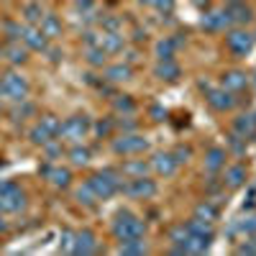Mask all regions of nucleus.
Masks as SVG:
<instances>
[{
	"label": "nucleus",
	"instance_id": "39",
	"mask_svg": "<svg viewBox=\"0 0 256 256\" xmlns=\"http://www.w3.org/2000/svg\"><path fill=\"white\" fill-rule=\"evenodd\" d=\"M98 24H100V28H102V31H123V20H120L118 16H108V18L100 16Z\"/></svg>",
	"mask_w": 256,
	"mask_h": 256
},
{
	"label": "nucleus",
	"instance_id": "24",
	"mask_svg": "<svg viewBox=\"0 0 256 256\" xmlns=\"http://www.w3.org/2000/svg\"><path fill=\"white\" fill-rule=\"evenodd\" d=\"M148 169H152V164H148V162H144V159H131V162H123L120 174H126V177H146Z\"/></svg>",
	"mask_w": 256,
	"mask_h": 256
},
{
	"label": "nucleus",
	"instance_id": "41",
	"mask_svg": "<svg viewBox=\"0 0 256 256\" xmlns=\"http://www.w3.org/2000/svg\"><path fill=\"white\" fill-rule=\"evenodd\" d=\"M41 148L46 152V156H49V159H59V156H62V152H64V148H62V138H52L49 144H44Z\"/></svg>",
	"mask_w": 256,
	"mask_h": 256
},
{
	"label": "nucleus",
	"instance_id": "55",
	"mask_svg": "<svg viewBox=\"0 0 256 256\" xmlns=\"http://www.w3.org/2000/svg\"><path fill=\"white\" fill-rule=\"evenodd\" d=\"M254 41H256V31H254Z\"/></svg>",
	"mask_w": 256,
	"mask_h": 256
},
{
	"label": "nucleus",
	"instance_id": "7",
	"mask_svg": "<svg viewBox=\"0 0 256 256\" xmlns=\"http://www.w3.org/2000/svg\"><path fill=\"white\" fill-rule=\"evenodd\" d=\"M26 198L16 182H0V212H18L24 210Z\"/></svg>",
	"mask_w": 256,
	"mask_h": 256
},
{
	"label": "nucleus",
	"instance_id": "38",
	"mask_svg": "<svg viewBox=\"0 0 256 256\" xmlns=\"http://www.w3.org/2000/svg\"><path fill=\"white\" fill-rule=\"evenodd\" d=\"M74 236H77V233L70 230V228L62 230V236H59V248H62L64 254H72V251H74Z\"/></svg>",
	"mask_w": 256,
	"mask_h": 256
},
{
	"label": "nucleus",
	"instance_id": "1",
	"mask_svg": "<svg viewBox=\"0 0 256 256\" xmlns=\"http://www.w3.org/2000/svg\"><path fill=\"white\" fill-rule=\"evenodd\" d=\"M144 233H146V223L134 216L131 210H120L116 220H113V236L118 241H128V238H144Z\"/></svg>",
	"mask_w": 256,
	"mask_h": 256
},
{
	"label": "nucleus",
	"instance_id": "51",
	"mask_svg": "<svg viewBox=\"0 0 256 256\" xmlns=\"http://www.w3.org/2000/svg\"><path fill=\"white\" fill-rule=\"evenodd\" d=\"M141 6H154V0H141Z\"/></svg>",
	"mask_w": 256,
	"mask_h": 256
},
{
	"label": "nucleus",
	"instance_id": "14",
	"mask_svg": "<svg viewBox=\"0 0 256 256\" xmlns=\"http://www.w3.org/2000/svg\"><path fill=\"white\" fill-rule=\"evenodd\" d=\"M100 246H98V236L90 230V228H82L77 236H74V251L72 254H82V256H88V254H95Z\"/></svg>",
	"mask_w": 256,
	"mask_h": 256
},
{
	"label": "nucleus",
	"instance_id": "40",
	"mask_svg": "<svg viewBox=\"0 0 256 256\" xmlns=\"http://www.w3.org/2000/svg\"><path fill=\"white\" fill-rule=\"evenodd\" d=\"M41 126L46 128V131L52 134V136H56L59 138V131H62V120L56 118V116H44L41 118Z\"/></svg>",
	"mask_w": 256,
	"mask_h": 256
},
{
	"label": "nucleus",
	"instance_id": "5",
	"mask_svg": "<svg viewBox=\"0 0 256 256\" xmlns=\"http://www.w3.org/2000/svg\"><path fill=\"white\" fill-rule=\"evenodd\" d=\"M226 46L230 54H236V56H248L256 46V41H254V34H248L246 28H228L226 34Z\"/></svg>",
	"mask_w": 256,
	"mask_h": 256
},
{
	"label": "nucleus",
	"instance_id": "20",
	"mask_svg": "<svg viewBox=\"0 0 256 256\" xmlns=\"http://www.w3.org/2000/svg\"><path fill=\"white\" fill-rule=\"evenodd\" d=\"M134 70H131V64H126V62H118V64H108L105 67V80L118 84V82H126V80H131Z\"/></svg>",
	"mask_w": 256,
	"mask_h": 256
},
{
	"label": "nucleus",
	"instance_id": "49",
	"mask_svg": "<svg viewBox=\"0 0 256 256\" xmlns=\"http://www.w3.org/2000/svg\"><path fill=\"white\" fill-rule=\"evenodd\" d=\"M152 116H154V120H164V118H166V110H162V108H152Z\"/></svg>",
	"mask_w": 256,
	"mask_h": 256
},
{
	"label": "nucleus",
	"instance_id": "34",
	"mask_svg": "<svg viewBox=\"0 0 256 256\" xmlns=\"http://www.w3.org/2000/svg\"><path fill=\"white\" fill-rule=\"evenodd\" d=\"M195 218H202V220H210V223H212V220L218 218V208L205 200V202H200V205L195 208Z\"/></svg>",
	"mask_w": 256,
	"mask_h": 256
},
{
	"label": "nucleus",
	"instance_id": "45",
	"mask_svg": "<svg viewBox=\"0 0 256 256\" xmlns=\"http://www.w3.org/2000/svg\"><path fill=\"white\" fill-rule=\"evenodd\" d=\"M230 148H233L236 154H244V152H246V138H241L238 134H233V136H230Z\"/></svg>",
	"mask_w": 256,
	"mask_h": 256
},
{
	"label": "nucleus",
	"instance_id": "15",
	"mask_svg": "<svg viewBox=\"0 0 256 256\" xmlns=\"http://www.w3.org/2000/svg\"><path fill=\"white\" fill-rule=\"evenodd\" d=\"M220 88H226L228 92H241L248 88V77L246 72H238V70H230L220 77Z\"/></svg>",
	"mask_w": 256,
	"mask_h": 256
},
{
	"label": "nucleus",
	"instance_id": "11",
	"mask_svg": "<svg viewBox=\"0 0 256 256\" xmlns=\"http://www.w3.org/2000/svg\"><path fill=\"white\" fill-rule=\"evenodd\" d=\"M20 41H24V46L26 49H31V52H46L49 49V44H46V36L41 34V28H36V26H24V31H20Z\"/></svg>",
	"mask_w": 256,
	"mask_h": 256
},
{
	"label": "nucleus",
	"instance_id": "10",
	"mask_svg": "<svg viewBox=\"0 0 256 256\" xmlns=\"http://www.w3.org/2000/svg\"><path fill=\"white\" fill-rule=\"evenodd\" d=\"M200 26L205 31H226V28H233V18L226 8H216V10H205L202 18H200Z\"/></svg>",
	"mask_w": 256,
	"mask_h": 256
},
{
	"label": "nucleus",
	"instance_id": "43",
	"mask_svg": "<svg viewBox=\"0 0 256 256\" xmlns=\"http://www.w3.org/2000/svg\"><path fill=\"white\" fill-rule=\"evenodd\" d=\"M100 41H102V31H95V28L84 31V44H88V49H92V46H100Z\"/></svg>",
	"mask_w": 256,
	"mask_h": 256
},
{
	"label": "nucleus",
	"instance_id": "23",
	"mask_svg": "<svg viewBox=\"0 0 256 256\" xmlns=\"http://www.w3.org/2000/svg\"><path fill=\"white\" fill-rule=\"evenodd\" d=\"M187 238H190V230H187L184 223H180V226H174V228H169V241L174 244L172 254H184V244H187Z\"/></svg>",
	"mask_w": 256,
	"mask_h": 256
},
{
	"label": "nucleus",
	"instance_id": "9",
	"mask_svg": "<svg viewBox=\"0 0 256 256\" xmlns=\"http://www.w3.org/2000/svg\"><path fill=\"white\" fill-rule=\"evenodd\" d=\"M200 88L205 90V100L212 110L218 113H226V110H233V105H236V98H233V92H228L226 88H210V84L200 82Z\"/></svg>",
	"mask_w": 256,
	"mask_h": 256
},
{
	"label": "nucleus",
	"instance_id": "8",
	"mask_svg": "<svg viewBox=\"0 0 256 256\" xmlns=\"http://www.w3.org/2000/svg\"><path fill=\"white\" fill-rule=\"evenodd\" d=\"M148 148V138L138 136V134H123L113 141V152L118 156H134V154H144Z\"/></svg>",
	"mask_w": 256,
	"mask_h": 256
},
{
	"label": "nucleus",
	"instance_id": "3",
	"mask_svg": "<svg viewBox=\"0 0 256 256\" xmlns=\"http://www.w3.org/2000/svg\"><path fill=\"white\" fill-rule=\"evenodd\" d=\"M28 95V80L20 72H6L0 77V98H8L13 102H24Z\"/></svg>",
	"mask_w": 256,
	"mask_h": 256
},
{
	"label": "nucleus",
	"instance_id": "37",
	"mask_svg": "<svg viewBox=\"0 0 256 256\" xmlns=\"http://www.w3.org/2000/svg\"><path fill=\"white\" fill-rule=\"evenodd\" d=\"M113 108L118 110V113H126V116H131L134 110H136V102L128 98V95H118L116 100H113Z\"/></svg>",
	"mask_w": 256,
	"mask_h": 256
},
{
	"label": "nucleus",
	"instance_id": "19",
	"mask_svg": "<svg viewBox=\"0 0 256 256\" xmlns=\"http://www.w3.org/2000/svg\"><path fill=\"white\" fill-rule=\"evenodd\" d=\"M233 134H238L241 138H256V120L254 113H244L233 120Z\"/></svg>",
	"mask_w": 256,
	"mask_h": 256
},
{
	"label": "nucleus",
	"instance_id": "28",
	"mask_svg": "<svg viewBox=\"0 0 256 256\" xmlns=\"http://www.w3.org/2000/svg\"><path fill=\"white\" fill-rule=\"evenodd\" d=\"M74 198H77V202H80V205H84V208H92V205L98 202V195H95V190L90 187V182L80 184V187H77V192H74Z\"/></svg>",
	"mask_w": 256,
	"mask_h": 256
},
{
	"label": "nucleus",
	"instance_id": "26",
	"mask_svg": "<svg viewBox=\"0 0 256 256\" xmlns=\"http://www.w3.org/2000/svg\"><path fill=\"white\" fill-rule=\"evenodd\" d=\"M226 166V152L223 148H210V152L205 154V169L208 172H220V169Z\"/></svg>",
	"mask_w": 256,
	"mask_h": 256
},
{
	"label": "nucleus",
	"instance_id": "17",
	"mask_svg": "<svg viewBox=\"0 0 256 256\" xmlns=\"http://www.w3.org/2000/svg\"><path fill=\"white\" fill-rule=\"evenodd\" d=\"M154 74L159 80H164V82H177L182 70H180V64L174 59H159V64L154 67Z\"/></svg>",
	"mask_w": 256,
	"mask_h": 256
},
{
	"label": "nucleus",
	"instance_id": "13",
	"mask_svg": "<svg viewBox=\"0 0 256 256\" xmlns=\"http://www.w3.org/2000/svg\"><path fill=\"white\" fill-rule=\"evenodd\" d=\"M148 164H152V169H154L156 174H162V177H172V174L177 172V166H180V164L174 162V156L169 154V152H159V154H154Z\"/></svg>",
	"mask_w": 256,
	"mask_h": 256
},
{
	"label": "nucleus",
	"instance_id": "32",
	"mask_svg": "<svg viewBox=\"0 0 256 256\" xmlns=\"http://www.w3.org/2000/svg\"><path fill=\"white\" fill-rule=\"evenodd\" d=\"M88 64L90 67H105V64H108V52H105L102 46L88 49Z\"/></svg>",
	"mask_w": 256,
	"mask_h": 256
},
{
	"label": "nucleus",
	"instance_id": "21",
	"mask_svg": "<svg viewBox=\"0 0 256 256\" xmlns=\"http://www.w3.org/2000/svg\"><path fill=\"white\" fill-rule=\"evenodd\" d=\"M0 56H6V59L13 62V64H24V62L28 59V49L20 46L18 41H8V44L0 46Z\"/></svg>",
	"mask_w": 256,
	"mask_h": 256
},
{
	"label": "nucleus",
	"instance_id": "29",
	"mask_svg": "<svg viewBox=\"0 0 256 256\" xmlns=\"http://www.w3.org/2000/svg\"><path fill=\"white\" fill-rule=\"evenodd\" d=\"M146 251H148V246H146L144 238H128V241H120V246H118V254H136V256H141Z\"/></svg>",
	"mask_w": 256,
	"mask_h": 256
},
{
	"label": "nucleus",
	"instance_id": "47",
	"mask_svg": "<svg viewBox=\"0 0 256 256\" xmlns=\"http://www.w3.org/2000/svg\"><path fill=\"white\" fill-rule=\"evenodd\" d=\"M152 8H156V10H162V13H172L174 0H154V6H152Z\"/></svg>",
	"mask_w": 256,
	"mask_h": 256
},
{
	"label": "nucleus",
	"instance_id": "31",
	"mask_svg": "<svg viewBox=\"0 0 256 256\" xmlns=\"http://www.w3.org/2000/svg\"><path fill=\"white\" fill-rule=\"evenodd\" d=\"M174 52H177V41L169 38V36H164L156 44V59H172Z\"/></svg>",
	"mask_w": 256,
	"mask_h": 256
},
{
	"label": "nucleus",
	"instance_id": "2",
	"mask_svg": "<svg viewBox=\"0 0 256 256\" xmlns=\"http://www.w3.org/2000/svg\"><path fill=\"white\" fill-rule=\"evenodd\" d=\"M88 182H90V187L95 190L98 200H108V198H113V195H118V192H120L123 174L118 172V169H102V172L92 174Z\"/></svg>",
	"mask_w": 256,
	"mask_h": 256
},
{
	"label": "nucleus",
	"instance_id": "18",
	"mask_svg": "<svg viewBox=\"0 0 256 256\" xmlns=\"http://www.w3.org/2000/svg\"><path fill=\"white\" fill-rule=\"evenodd\" d=\"M100 46L108 52V54H120V52L126 49V36H123V31H102Z\"/></svg>",
	"mask_w": 256,
	"mask_h": 256
},
{
	"label": "nucleus",
	"instance_id": "12",
	"mask_svg": "<svg viewBox=\"0 0 256 256\" xmlns=\"http://www.w3.org/2000/svg\"><path fill=\"white\" fill-rule=\"evenodd\" d=\"M228 13H230V18H233V26H241V24H248V20H254V10H251V6L246 3V0H226V6H223Z\"/></svg>",
	"mask_w": 256,
	"mask_h": 256
},
{
	"label": "nucleus",
	"instance_id": "30",
	"mask_svg": "<svg viewBox=\"0 0 256 256\" xmlns=\"http://www.w3.org/2000/svg\"><path fill=\"white\" fill-rule=\"evenodd\" d=\"M233 233H241V236H256V212H251V216L236 220Z\"/></svg>",
	"mask_w": 256,
	"mask_h": 256
},
{
	"label": "nucleus",
	"instance_id": "54",
	"mask_svg": "<svg viewBox=\"0 0 256 256\" xmlns=\"http://www.w3.org/2000/svg\"><path fill=\"white\" fill-rule=\"evenodd\" d=\"M0 116H3V105H0Z\"/></svg>",
	"mask_w": 256,
	"mask_h": 256
},
{
	"label": "nucleus",
	"instance_id": "42",
	"mask_svg": "<svg viewBox=\"0 0 256 256\" xmlns=\"http://www.w3.org/2000/svg\"><path fill=\"white\" fill-rule=\"evenodd\" d=\"M172 156H174L177 164H187L190 156H192V148H190V146H177L174 152H172Z\"/></svg>",
	"mask_w": 256,
	"mask_h": 256
},
{
	"label": "nucleus",
	"instance_id": "48",
	"mask_svg": "<svg viewBox=\"0 0 256 256\" xmlns=\"http://www.w3.org/2000/svg\"><path fill=\"white\" fill-rule=\"evenodd\" d=\"M123 52H126V49H123ZM136 59H138V52H136V49H128V52H126V64H131V62H136Z\"/></svg>",
	"mask_w": 256,
	"mask_h": 256
},
{
	"label": "nucleus",
	"instance_id": "6",
	"mask_svg": "<svg viewBox=\"0 0 256 256\" xmlns=\"http://www.w3.org/2000/svg\"><path fill=\"white\" fill-rule=\"evenodd\" d=\"M120 192L131 200H148L156 195V182L148 177H128V182L120 184Z\"/></svg>",
	"mask_w": 256,
	"mask_h": 256
},
{
	"label": "nucleus",
	"instance_id": "27",
	"mask_svg": "<svg viewBox=\"0 0 256 256\" xmlns=\"http://www.w3.org/2000/svg\"><path fill=\"white\" fill-rule=\"evenodd\" d=\"M38 28H41V34H44L46 38H56V36H62V20L56 18V16H44L41 18V24H38Z\"/></svg>",
	"mask_w": 256,
	"mask_h": 256
},
{
	"label": "nucleus",
	"instance_id": "25",
	"mask_svg": "<svg viewBox=\"0 0 256 256\" xmlns=\"http://www.w3.org/2000/svg\"><path fill=\"white\" fill-rule=\"evenodd\" d=\"M244 180H246V169L244 166H228L226 169V174H223V187H228V190H236V187H241L244 184Z\"/></svg>",
	"mask_w": 256,
	"mask_h": 256
},
{
	"label": "nucleus",
	"instance_id": "53",
	"mask_svg": "<svg viewBox=\"0 0 256 256\" xmlns=\"http://www.w3.org/2000/svg\"><path fill=\"white\" fill-rule=\"evenodd\" d=\"M6 228H8V226H6V223H3V220H0V233H3V230H6Z\"/></svg>",
	"mask_w": 256,
	"mask_h": 256
},
{
	"label": "nucleus",
	"instance_id": "44",
	"mask_svg": "<svg viewBox=\"0 0 256 256\" xmlns=\"http://www.w3.org/2000/svg\"><path fill=\"white\" fill-rule=\"evenodd\" d=\"M92 131L102 138V136H110V131H113V118L110 120H98L95 126H92Z\"/></svg>",
	"mask_w": 256,
	"mask_h": 256
},
{
	"label": "nucleus",
	"instance_id": "35",
	"mask_svg": "<svg viewBox=\"0 0 256 256\" xmlns=\"http://www.w3.org/2000/svg\"><path fill=\"white\" fill-rule=\"evenodd\" d=\"M28 136H31V144H36V146H44V144H49L52 138H56V136H52L41 123H38L36 128H31V134H28Z\"/></svg>",
	"mask_w": 256,
	"mask_h": 256
},
{
	"label": "nucleus",
	"instance_id": "33",
	"mask_svg": "<svg viewBox=\"0 0 256 256\" xmlns=\"http://www.w3.org/2000/svg\"><path fill=\"white\" fill-rule=\"evenodd\" d=\"M70 159H72V164H74V166H84V164L90 162V148H88V146L74 144V146H72V152H70Z\"/></svg>",
	"mask_w": 256,
	"mask_h": 256
},
{
	"label": "nucleus",
	"instance_id": "50",
	"mask_svg": "<svg viewBox=\"0 0 256 256\" xmlns=\"http://www.w3.org/2000/svg\"><path fill=\"white\" fill-rule=\"evenodd\" d=\"M192 3H195L198 8H208V6L212 3V0H192Z\"/></svg>",
	"mask_w": 256,
	"mask_h": 256
},
{
	"label": "nucleus",
	"instance_id": "56",
	"mask_svg": "<svg viewBox=\"0 0 256 256\" xmlns=\"http://www.w3.org/2000/svg\"><path fill=\"white\" fill-rule=\"evenodd\" d=\"M254 120H256V113H254Z\"/></svg>",
	"mask_w": 256,
	"mask_h": 256
},
{
	"label": "nucleus",
	"instance_id": "52",
	"mask_svg": "<svg viewBox=\"0 0 256 256\" xmlns=\"http://www.w3.org/2000/svg\"><path fill=\"white\" fill-rule=\"evenodd\" d=\"M251 84H254V88H256V72L251 74Z\"/></svg>",
	"mask_w": 256,
	"mask_h": 256
},
{
	"label": "nucleus",
	"instance_id": "22",
	"mask_svg": "<svg viewBox=\"0 0 256 256\" xmlns=\"http://www.w3.org/2000/svg\"><path fill=\"white\" fill-rule=\"evenodd\" d=\"M184 226H187V230L192 233V236L210 238V241H212V236H216V230H212V223H210V220H202V218H192V220H187Z\"/></svg>",
	"mask_w": 256,
	"mask_h": 256
},
{
	"label": "nucleus",
	"instance_id": "16",
	"mask_svg": "<svg viewBox=\"0 0 256 256\" xmlns=\"http://www.w3.org/2000/svg\"><path fill=\"white\" fill-rule=\"evenodd\" d=\"M41 174H44L54 187H67L70 180H72V172H70V169H64V166H52V164H44V166H41Z\"/></svg>",
	"mask_w": 256,
	"mask_h": 256
},
{
	"label": "nucleus",
	"instance_id": "36",
	"mask_svg": "<svg viewBox=\"0 0 256 256\" xmlns=\"http://www.w3.org/2000/svg\"><path fill=\"white\" fill-rule=\"evenodd\" d=\"M24 18L28 20L31 26H34V24H41V18H44V10H41L38 3H28V6H24Z\"/></svg>",
	"mask_w": 256,
	"mask_h": 256
},
{
	"label": "nucleus",
	"instance_id": "46",
	"mask_svg": "<svg viewBox=\"0 0 256 256\" xmlns=\"http://www.w3.org/2000/svg\"><path fill=\"white\" fill-rule=\"evenodd\" d=\"M236 254H256V236H248V241L241 244L236 248Z\"/></svg>",
	"mask_w": 256,
	"mask_h": 256
},
{
	"label": "nucleus",
	"instance_id": "4",
	"mask_svg": "<svg viewBox=\"0 0 256 256\" xmlns=\"http://www.w3.org/2000/svg\"><path fill=\"white\" fill-rule=\"evenodd\" d=\"M90 118L88 116H72L62 123V131H59V138L62 141H70V144H82V138L90 134Z\"/></svg>",
	"mask_w": 256,
	"mask_h": 256
}]
</instances>
